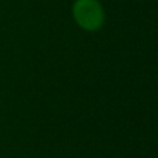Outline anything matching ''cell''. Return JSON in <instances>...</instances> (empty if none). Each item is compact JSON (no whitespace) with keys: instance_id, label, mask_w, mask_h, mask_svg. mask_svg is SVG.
Wrapping results in <instances>:
<instances>
[{"instance_id":"obj_1","label":"cell","mask_w":158,"mask_h":158,"mask_svg":"<svg viewBox=\"0 0 158 158\" xmlns=\"http://www.w3.org/2000/svg\"><path fill=\"white\" fill-rule=\"evenodd\" d=\"M72 15L82 29L94 32L104 24V10L98 0H75Z\"/></svg>"}]
</instances>
